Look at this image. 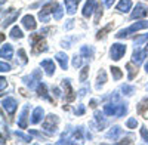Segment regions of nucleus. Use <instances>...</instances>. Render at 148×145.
<instances>
[{
  "label": "nucleus",
  "instance_id": "f257e3e1",
  "mask_svg": "<svg viewBox=\"0 0 148 145\" xmlns=\"http://www.w3.org/2000/svg\"><path fill=\"white\" fill-rule=\"evenodd\" d=\"M104 113L108 116H116V117H123L127 113V105L123 102H108L104 105Z\"/></svg>",
  "mask_w": 148,
  "mask_h": 145
},
{
  "label": "nucleus",
  "instance_id": "f03ea898",
  "mask_svg": "<svg viewBox=\"0 0 148 145\" xmlns=\"http://www.w3.org/2000/svg\"><path fill=\"white\" fill-rule=\"evenodd\" d=\"M145 28H148V21H139V22L132 24L129 28L120 30V31L116 34V37H117V39H125V37H129L130 34L136 33V31H139V30H145Z\"/></svg>",
  "mask_w": 148,
  "mask_h": 145
},
{
  "label": "nucleus",
  "instance_id": "7ed1b4c3",
  "mask_svg": "<svg viewBox=\"0 0 148 145\" xmlns=\"http://www.w3.org/2000/svg\"><path fill=\"white\" fill-rule=\"evenodd\" d=\"M31 44H33V53H42L47 51V44L43 39V34H31Z\"/></svg>",
  "mask_w": 148,
  "mask_h": 145
},
{
  "label": "nucleus",
  "instance_id": "20e7f679",
  "mask_svg": "<svg viewBox=\"0 0 148 145\" xmlns=\"http://www.w3.org/2000/svg\"><path fill=\"white\" fill-rule=\"evenodd\" d=\"M58 122H59L58 116H55V114H49V116L45 118V122L42 123V127L47 132L49 135H53L55 132H56V127H58Z\"/></svg>",
  "mask_w": 148,
  "mask_h": 145
},
{
  "label": "nucleus",
  "instance_id": "39448f33",
  "mask_svg": "<svg viewBox=\"0 0 148 145\" xmlns=\"http://www.w3.org/2000/svg\"><path fill=\"white\" fill-rule=\"evenodd\" d=\"M58 6V3L56 2H47L43 8H42V10L39 12V19L42 21V22H49V15L53 12V9Z\"/></svg>",
  "mask_w": 148,
  "mask_h": 145
},
{
  "label": "nucleus",
  "instance_id": "423d86ee",
  "mask_svg": "<svg viewBox=\"0 0 148 145\" xmlns=\"http://www.w3.org/2000/svg\"><path fill=\"white\" fill-rule=\"evenodd\" d=\"M125 53H126V46H125V44H120V43L113 44V46H111V49H110L111 59H114V61H119V59H121Z\"/></svg>",
  "mask_w": 148,
  "mask_h": 145
},
{
  "label": "nucleus",
  "instance_id": "0eeeda50",
  "mask_svg": "<svg viewBox=\"0 0 148 145\" xmlns=\"http://www.w3.org/2000/svg\"><path fill=\"white\" fill-rule=\"evenodd\" d=\"M22 81L25 83L30 89H34L36 88V81H42V72L39 70H34V72H33L31 76L22 77Z\"/></svg>",
  "mask_w": 148,
  "mask_h": 145
},
{
  "label": "nucleus",
  "instance_id": "6e6552de",
  "mask_svg": "<svg viewBox=\"0 0 148 145\" xmlns=\"http://www.w3.org/2000/svg\"><path fill=\"white\" fill-rule=\"evenodd\" d=\"M148 15V8L142 3H138L136 6H135V9L132 10L130 14V18L132 19H138V18H145Z\"/></svg>",
  "mask_w": 148,
  "mask_h": 145
},
{
  "label": "nucleus",
  "instance_id": "1a4fd4ad",
  "mask_svg": "<svg viewBox=\"0 0 148 145\" xmlns=\"http://www.w3.org/2000/svg\"><path fill=\"white\" fill-rule=\"evenodd\" d=\"M2 107L3 110H6L8 114H14L16 111V107H18V102L14 99V98H6L2 101Z\"/></svg>",
  "mask_w": 148,
  "mask_h": 145
},
{
  "label": "nucleus",
  "instance_id": "9d476101",
  "mask_svg": "<svg viewBox=\"0 0 148 145\" xmlns=\"http://www.w3.org/2000/svg\"><path fill=\"white\" fill-rule=\"evenodd\" d=\"M70 81H71L70 79L62 80V86H64V89H65V101H67V102H73L74 99H76V95H74V90H73V88H71V83H70Z\"/></svg>",
  "mask_w": 148,
  "mask_h": 145
},
{
  "label": "nucleus",
  "instance_id": "9b49d317",
  "mask_svg": "<svg viewBox=\"0 0 148 145\" xmlns=\"http://www.w3.org/2000/svg\"><path fill=\"white\" fill-rule=\"evenodd\" d=\"M19 16V10H15V9H10V12L8 14V16L6 18H3V22H2V27L3 28H6L8 25H10L12 22H14L16 18Z\"/></svg>",
  "mask_w": 148,
  "mask_h": 145
},
{
  "label": "nucleus",
  "instance_id": "f8f14e48",
  "mask_svg": "<svg viewBox=\"0 0 148 145\" xmlns=\"http://www.w3.org/2000/svg\"><path fill=\"white\" fill-rule=\"evenodd\" d=\"M147 58V49L145 51H141V49H135L133 55H132V62H135L136 65L142 64L144 59Z\"/></svg>",
  "mask_w": 148,
  "mask_h": 145
},
{
  "label": "nucleus",
  "instance_id": "ddd939ff",
  "mask_svg": "<svg viewBox=\"0 0 148 145\" xmlns=\"http://www.w3.org/2000/svg\"><path fill=\"white\" fill-rule=\"evenodd\" d=\"M22 25L25 27L27 30H36V27H37V22H36V19H34V16L33 15H25L22 18Z\"/></svg>",
  "mask_w": 148,
  "mask_h": 145
},
{
  "label": "nucleus",
  "instance_id": "4468645a",
  "mask_svg": "<svg viewBox=\"0 0 148 145\" xmlns=\"http://www.w3.org/2000/svg\"><path fill=\"white\" fill-rule=\"evenodd\" d=\"M12 55H14V47H12V44L5 43L2 46V49H0V56H2L3 59H10Z\"/></svg>",
  "mask_w": 148,
  "mask_h": 145
},
{
  "label": "nucleus",
  "instance_id": "2eb2a0df",
  "mask_svg": "<svg viewBox=\"0 0 148 145\" xmlns=\"http://www.w3.org/2000/svg\"><path fill=\"white\" fill-rule=\"evenodd\" d=\"M43 116H45V111H43V108H42V107L34 108L33 116H31V123H33V124L40 123V122H42V118H43Z\"/></svg>",
  "mask_w": 148,
  "mask_h": 145
},
{
  "label": "nucleus",
  "instance_id": "dca6fc26",
  "mask_svg": "<svg viewBox=\"0 0 148 145\" xmlns=\"http://www.w3.org/2000/svg\"><path fill=\"white\" fill-rule=\"evenodd\" d=\"M27 120H28V105H25L22 108V113H21L19 120H18V126L21 129H25L27 127Z\"/></svg>",
  "mask_w": 148,
  "mask_h": 145
},
{
  "label": "nucleus",
  "instance_id": "f3484780",
  "mask_svg": "<svg viewBox=\"0 0 148 145\" xmlns=\"http://www.w3.org/2000/svg\"><path fill=\"white\" fill-rule=\"evenodd\" d=\"M95 5H96L95 0H88V2H86V5H84V8H83V16H84V18H89V16L93 14Z\"/></svg>",
  "mask_w": 148,
  "mask_h": 145
},
{
  "label": "nucleus",
  "instance_id": "a211bd4d",
  "mask_svg": "<svg viewBox=\"0 0 148 145\" xmlns=\"http://www.w3.org/2000/svg\"><path fill=\"white\" fill-rule=\"evenodd\" d=\"M42 67L45 68L47 76H53L55 74V64H53L52 59H45V61H42Z\"/></svg>",
  "mask_w": 148,
  "mask_h": 145
},
{
  "label": "nucleus",
  "instance_id": "6ab92c4d",
  "mask_svg": "<svg viewBox=\"0 0 148 145\" xmlns=\"http://www.w3.org/2000/svg\"><path fill=\"white\" fill-rule=\"evenodd\" d=\"M64 3H65V10H67V14H70V15H74V14H76L77 5H79L77 0H64Z\"/></svg>",
  "mask_w": 148,
  "mask_h": 145
},
{
  "label": "nucleus",
  "instance_id": "aec40b11",
  "mask_svg": "<svg viewBox=\"0 0 148 145\" xmlns=\"http://www.w3.org/2000/svg\"><path fill=\"white\" fill-rule=\"evenodd\" d=\"M130 8H132V2H130V0H120L119 5L116 6V9L119 12H129Z\"/></svg>",
  "mask_w": 148,
  "mask_h": 145
},
{
  "label": "nucleus",
  "instance_id": "412c9836",
  "mask_svg": "<svg viewBox=\"0 0 148 145\" xmlns=\"http://www.w3.org/2000/svg\"><path fill=\"white\" fill-rule=\"evenodd\" d=\"M56 61L59 62L61 68H62V70H67V67H68V56H67L64 52L56 53Z\"/></svg>",
  "mask_w": 148,
  "mask_h": 145
},
{
  "label": "nucleus",
  "instance_id": "4be33fe9",
  "mask_svg": "<svg viewBox=\"0 0 148 145\" xmlns=\"http://www.w3.org/2000/svg\"><path fill=\"white\" fill-rule=\"evenodd\" d=\"M105 81H107V74H105V71L101 68V71L98 72V79H96V86H95V88L99 90L104 84H105Z\"/></svg>",
  "mask_w": 148,
  "mask_h": 145
},
{
  "label": "nucleus",
  "instance_id": "5701e85b",
  "mask_svg": "<svg viewBox=\"0 0 148 145\" xmlns=\"http://www.w3.org/2000/svg\"><path fill=\"white\" fill-rule=\"evenodd\" d=\"M80 53H82V56L86 58V59H92V58H93V47H92V46H82Z\"/></svg>",
  "mask_w": 148,
  "mask_h": 145
},
{
  "label": "nucleus",
  "instance_id": "b1692460",
  "mask_svg": "<svg viewBox=\"0 0 148 145\" xmlns=\"http://www.w3.org/2000/svg\"><path fill=\"white\" fill-rule=\"evenodd\" d=\"M37 93H39V96H42V98H46L49 101H52L51 98L47 96V89H46V84L45 83H39V86H37Z\"/></svg>",
  "mask_w": 148,
  "mask_h": 145
},
{
  "label": "nucleus",
  "instance_id": "393cba45",
  "mask_svg": "<svg viewBox=\"0 0 148 145\" xmlns=\"http://www.w3.org/2000/svg\"><path fill=\"white\" fill-rule=\"evenodd\" d=\"M113 25H114V24H113V22H110V24H108L107 27H104L102 30H99V31L96 33V39H98V40H101V39H104L105 36H107V33H108V31H110L111 28H113Z\"/></svg>",
  "mask_w": 148,
  "mask_h": 145
},
{
  "label": "nucleus",
  "instance_id": "a878e982",
  "mask_svg": "<svg viewBox=\"0 0 148 145\" xmlns=\"http://www.w3.org/2000/svg\"><path fill=\"white\" fill-rule=\"evenodd\" d=\"M95 120L98 122V124H99V130L105 127L107 122H105V118H104V114L99 113V111H95Z\"/></svg>",
  "mask_w": 148,
  "mask_h": 145
},
{
  "label": "nucleus",
  "instance_id": "bb28decb",
  "mask_svg": "<svg viewBox=\"0 0 148 145\" xmlns=\"http://www.w3.org/2000/svg\"><path fill=\"white\" fill-rule=\"evenodd\" d=\"M120 133H121V129H120L119 126H114V127L107 133V138H108V139H117V136H119Z\"/></svg>",
  "mask_w": 148,
  "mask_h": 145
},
{
  "label": "nucleus",
  "instance_id": "cd10ccee",
  "mask_svg": "<svg viewBox=\"0 0 148 145\" xmlns=\"http://www.w3.org/2000/svg\"><path fill=\"white\" fill-rule=\"evenodd\" d=\"M126 70L129 71V80L135 79V76H136V72H138V67L135 68V67L132 65V62H129V64H126Z\"/></svg>",
  "mask_w": 148,
  "mask_h": 145
},
{
  "label": "nucleus",
  "instance_id": "c85d7f7f",
  "mask_svg": "<svg viewBox=\"0 0 148 145\" xmlns=\"http://www.w3.org/2000/svg\"><path fill=\"white\" fill-rule=\"evenodd\" d=\"M22 31H21V28L19 27H14L10 30V37L12 39H22Z\"/></svg>",
  "mask_w": 148,
  "mask_h": 145
},
{
  "label": "nucleus",
  "instance_id": "c756f323",
  "mask_svg": "<svg viewBox=\"0 0 148 145\" xmlns=\"http://www.w3.org/2000/svg\"><path fill=\"white\" fill-rule=\"evenodd\" d=\"M110 70H111V74H113L114 80H120V79H121L123 72H121V70H120L119 67H111Z\"/></svg>",
  "mask_w": 148,
  "mask_h": 145
},
{
  "label": "nucleus",
  "instance_id": "7c9ffc66",
  "mask_svg": "<svg viewBox=\"0 0 148 145\" xmlns=\"http://www.w3.org/2000/svg\"><path fill=\"white\" fill-rule=\"evenodd\" d=\"M121 92L125 95H127V96H130V95L135 93V88L130 86V84H123V86H121Z\"/></svg>",
  "mask_w": 148,
  "mask_h": 145
},
{
  "label": "nucleus",
  "instance_id": "2f4dec72",
  "mask_svg": "<svg viewBox=\"0 0 148 145\" xmlns=\"http://www.w3.org/2000/svg\"><path fill=\"white\" fill-rule=\"evenodd\" d=\"M101 16H102V6L99 3V5H96V8H95V24L99 22Z\"/></svg>",
  "mask_w": 148,
  "mask_h": 145
},
{
  "label": "nucleus",
  "instance_id": "473e14b6",
  "mask_svg": "<svg viewBox=\"0 0 148 145\" xmlns=\"http://www.w3.org/2000/svg\"><path fill=\"white\" fill-rule=\"evenodd\" d=\"M62 14H64V9L61 8L59 5L55 8V10H53V19H56V21H59L61 18H62Z\"/></svg>",
  "mask_w": 148,
  "mask_h": 145
},
{
  "label": "nucleus",
  "instance_id": "72a5a7b5",
  "mask_svg": "<svg viewBox=\"0 0 148 145\" xmlns=\"http://www.w3.org/2000/svg\"><path fill=\"white\" fill-rule=\"evenodd\" d=\"M147 40H148V33H147V34H141L139 37H135L133 43H135V46H139V44H142V43L147 42Z\"/></svg>",
  "mask_w": 148,
  "mask_h": 145
},
{
  "label": "nucleus",
  "instance_id": "f704fd0d",
  "mask_svg": "<svg viewBox=\"0 0 148 145\" xmlns=\"http://www.w3.org/2000/svg\"><path fill=\"white\" fill-rule=\"evenodd\" d=\"M148 108V98H145V99H142L141 102H139V105H138V113L139 114H144V111Z\"/></svg>",
  "mask_w": 148,
  "mask_h": 145
},
{
  "label": "nucleus",
  "instance_id": "c9c22d12",
  "mask_svg": "<svg viewBox=\"0 0 148 145\" xmlns=\"http://www.w3.org/2000/svg\"><path fill=\"white\" fill-rule=\"evenodd\" d=\"M15 135H16L19 139H22L24 142H31V141H33V139H31V133H30V135H25V133H22V132H18V130H16Z\"/></svg>",
  "mask_w": 148,
  "mask_h": 145
},
{
  "label": "nucleus",
  "instance_id": "e433bc0d",
  "mask_svg": "<svg viewBox=\"0 0 148 145\" xmlns=\"http://www.w3.org/2000/svg\"><path fill=\"white\" fill-rule=\"evenodd\" d=\"M18 56H19L21 64H27V62H28V59H27V53H25V51H24V49H19V51H18Z\"/></svg>",
  "mask_w": 148,
  "mask_h": 145
},
{
  "label": "nucleus",
  "instance_id": "4c0bfd02",
  "mask_svg": "<svg viewBox=\"0 0 148 145\" xmlns=\"http://www.w3.org/2000/svg\"><path fill=\"white\" fill-rule=\"evenodd\" d=\"M88 74H89V65H86V67H83V70L80 72V81H86Z\"/></svg>",
  "mask_w": 148,
  "mask_h": 145
},
{
  "label": "nucleus",
  "instance_id": "58836bf2",
  "mask_svg": "<svg viewBox=\"0 0 148 145\" xmlns=\"http://www.w3.org/2000/svg\"><path fill=\"white\" fill-rule=\"evenodd\" d=\"M73 67L74 68H79V67H82V56H74L73 58Z\"/></svg>",
  "mask_w": 148,
  "mask_h": 145
},
{
  "label": "nucleus",
  "instance_id": "ea45409f",
  "mask_svg": "<svg viewBox=\"0 0 148 145\" xmlns=\"http://www.w3.org/2000/svg\"><path fill=\"white\" fill-rule=\"evenodd\" d=\"M126 126L129 127V129H135L138 126V122H136V118H129L127 122H126Z\"/></svg>",
  "mask_w": 148,
  "mask_h": 145
},
{
  "label": "nucleus",
  "instance_id": "a19ab883",
  "mask_svg": "<svg viewBox=\"0 0 148 145\" xmlns=\"http://www.w3.org/2000/svg\"><path fill=\"white\" fill-rule=\"evenodd\" d=\"M141 136H142L144 142H147V144H148V130H147V127H145V126H142V127H141Z\"/></svg>",
  "mask_w": 148,
  "mask_h": 145
},
{
  "label": "nucleus",
  "instance_id": "79ce46f5",
  "mask_svg": "<svg viewBox=\"0 0 148 145\" xmlns=\"http://www.w3.org/2000/svg\"><path fill=\"white\" fill-rule=\"evenodd\" d=\"M0 70H2L3 72H5V71H10V65L5 62V59H3L2 62H0Z\"/></svg>",
  "mask_w": 148,
  "mask_h": 145
},
{
  "label": "nucleus",
  "instance_id": "37998d69",
  "mask_svg": "<svg viewBox=\"0 0 148 145\" xmlns=\"http://www.w3.org/2000/svg\"><path fill=\"white\" fill-rule=\"evenodd\" d=\"M6 86H8V81H6L5 77H2V79H0V89H2V92H5V88Z\"/></svg>",
  "mask_w": 148,
  "mask_h": 145
},
{
  "label": "nucleus",
  "instance_id": "c03bdc74",
  "mask_svg": "<svg viewBox=\"0 0 148 145\" xmlns=\"http://www.w3.org/2000/svg\"><path fill=\"white\" fill-rule=\"evenodd\" d=\"M84 111H86V108H84V105H79V108H77V110H76V114L77 116H82V114H84Z\"/></svg>",
  "mask_w": 148,
  "mask_h": 145
},
{
  "label": "nucleus",
  "instance_id": "a18cd8bd",
  "mask_svg": "<svg viewBox=\"0 0 148 145\" xmlns=\"http://www.w3.org/2000/svg\"><path fill=\"white\" fill-rule=\"evenodd\" d=\"M82 130H83V127H77V130L74 132V138L76 139H82Z\"/></svg>",
  "mask_w": 148,
  "mask_h": 145
},
{
  "label": "nucleus",
  "instance_id": "49530a36",
  "mask_svg": "<svg viewBox=\"0 0 148 145\" xmlns=\"http://www.w3.org/2000/svg\"><path fill=\"white\" fill-rule=\"evenodd\" d=\"M73 27H74V21H73V19L67 21V24H65V25H64V28H65V30H71Z\"/></svg>",
  "mask_w": 148,
  "mask_h": 145
},
{
  "label": "nucleus",
  "instance_id": "de8ad7c7",
  "mask_svg": "<svg viewBox=\"0 0 148 145\" xmlns=\"http://www.w3.org/2000/svg\"><path fill=\"white\" fill-rule=\"evenodd\" d=\"M30 133L31 135H34V136H39V138H42V139H45V136L40 133V132H37V130H30Z\"/></svg>",
  "mask_w": 148,
  "mask_h": 145
},
{
  "label": "nucleus",
  "instance_id": "09e8293b",
  "mask_svg": "<svg viewBox=\"0 0 148 145\" xmlns=\"http://www.w3.org/2000/svg\"><path fill=\"white\" fill-rule=\"evenodd\" d=\"M116 2V0H104V5L107 8H113V3Z\"/></svg>",
  "mask_w": 148,
  "mask_h": 145
},
{
  "label": "nucleus",
  "instance_id": "8fccbe9b",
  "mask_svg": "<svg viewBox=\"0 0 148 145\" xmlns=\"http://www.w3.org/2000/svg\"><path fill=\"white\" fill-rule=\"evenodd\" d=\"M51 31H52L51 27H46V28H43V30L40 31V34H46V33H51Z\"/></svg>",
  "mask_w": 148,
  "mask_h": 145
},
{
  "label": "nucleus",
  "instance_id": "3c124183",
  "mask_svg": "<svg viewBox=\"0 0 148 145\" xmlns=\"http://www.w3.org/2000/svg\"><path fill=\"white\" fill-rule=\"evenodd\" d=\"M88 90H89L88 88H84V89H82V90L79 92V96H84V95H86V92H88Z\"/></svg>",
  "mask_w": 148,
  "mask_h": 145
},
{
  "label": "nucleus",
  "instance_id": "603ef678",
  "mask_svg": "<svg viewBox=\"0 0 148 145\" xmlns=\"http://www.w3.org/2000/svg\"><path fill=\"white\" fill-rule=\"evenodd\" d=\"M53 93H55L56 98H59V96H61V92H59V89H58V88H53Z\"/></svg>",
  "mask_w": 148,
  "mask_h": 145
},
{
  "label": "nucleus",
  "instance_id": "864d4df0",
  "mask_svg": "<svg viewBox=\"0 0 148 145\" xmlns=\"http://www.w3.org/2000/svg\"><path fill=\"white\" fill-rule=\"evenodd\" d=\"M125 142H126V144H130L132 141H130V138H126V139H123V141H119L117 144H125Z\"/></svg>",
  "mask_w": 148,
  "mask_h": 145
},
{
  "label": "nucleus",
  "instance_id": "5fc2aeb1",
  "mask_svg": "<svg viewBox=\"0 0 148 145\" xmlns=\"http://www.w3.org/2000/svg\"><path fill=\"white\" fill-rule=\"evenodd\" d=\"M90 107H92V108H95V107H96V101H95V99H92V101H90Z\"/></svg>",
  "mask_w": 148,
  "mask_h": 145
},
{
  "label": "nucleus",
  "instance_id": "6e6d98bb",
  "mask_svg": "<svg viewBox=\"0 0 148 145\" xmlns=\"http://www.w3.org/2000/svg\"><path fill=\"white\" fill-rule=\"evenodd\" d=\"M145 71H147V72H148V62H147V64H145Z\"/></svg>",
  "mask_w": 148,
  "mask_h": 145
},
{
  "label": "nucleus",
  "instance_id": "4d7b16f0",
  "mask_svg": "<svg viewBox=\"0 0 148 145\" xmlns=\"http://www.w3.org/2000/svg\"><path fill=\"white\" fill-rule=\"evenodd\" d=\"M0 3H2V5H3V3H5V0H0Z\"/></svg>",
  "mask_w": 148,
  "mask_h": 145
},
{
  "label": "nucleus",
  "instance_id": "13d9d810",
  "mask_svg": "<svg viewBox=\"0 0 148 145\" xmlns=\"http://www.w3.org/2000/svg\"><path fill=\"white\" fill-rule=\"evenodd\" d=\"M147 51H148V44H147Z\"/></svg>",
  "mask_w": 148,
  "mask_h": 145
},
{
  "label": "nucleus",
  "instance_id": "bf43d9fd",
  "mask_svg": "<svg viewBox=\"0 0 148 145\" xmlns=\"http://www.w3.org/2000/svg\"><path fill=\"white\" fill-rule=\"evenodd\" d=\"M77 2H80V0H77Z\"/></svg>",
  "mask_w": 148,
  "mask_h": 145
}]
</instances>
